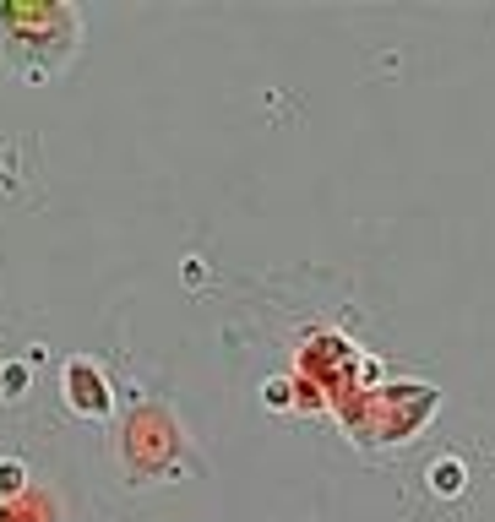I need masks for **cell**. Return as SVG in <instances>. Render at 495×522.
I'll use <instances>...</instances> for the list:
<instances>
[{
	"mask_svg": "<svg viewBox=\"0 0 495 522\" xmlns=\"http://www.w3.org/2000/svg\"><path fill=\"white\" fill-rule=\"evenodd\" d=\"M267 403H272V408L289 403V381H267Z\"/></svg>",
	"mask_w": 495,
	"mask_h": 522,
	"instance_id": "5b68a950",
	"label": "cell"
},
{
	"mask_svg": "<svg viewBox=\"0 0 495 522\" xmlns=\"http://www.w3.org/2000/svg\"><path fill=\"white\" fill-rule=\"evenodd\" d=\"M66 403L77 408L82 419H104L109 408H115L109 381H104V370H98L93 359H71L66 365Z\"/></svg>",
	"mask_w": 495,
	"mask_h": 522,
	"instance_id": "6da1fadb",
	"label": "cell"
},
{
	"mask_svg": "<svg viewBox=\"0 0 495 522\" xmlns=\"http://www.w3.org/2000/svg\"><path fill=\"white\" fill-rule=\"evenodd\" d=\"M22 490V463H0V495H17Z\"/></svg>",
	"mask_w": 495,
	"mask_h": 522,
	"instance_id": "3957f363",
	"label": "cell"
},
{
	"mask_svg": "<svg viewBox=\"0 0 495 522\" xmlns=\"http://www.w3.org/2000/svg\"><path fill=\"white\" fill-rule=\"evenodd\" d=\"M22 387H28V365H6V370H0V392H6V397H22Z\"/></svg>",
	"mask_w": 495,
	"mask_h": 522,
	"instance_id": "7a4b0ae2",
	"label": "cell"
},
{
	"mask_svg": "<svg viewBox=\"0 0 495 522\" xmlns=\"http://www.w3.org/2000/svg\"><path fill=\"white\" fill-rule=\"evenodd\" d=\"M436 490H457V463H441L436 468Z\"/></svg>",
	"mask_w": 495,
	"mask_h": 522,
	"instance_id": "277c9868",
	"label": "cell"
}]
</instances>
